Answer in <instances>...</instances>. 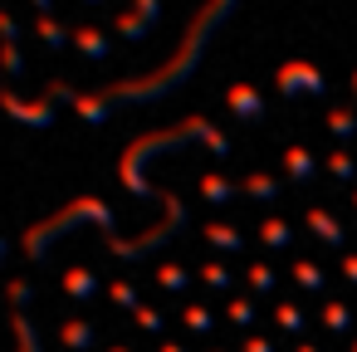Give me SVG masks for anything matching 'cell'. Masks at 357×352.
Instances as JSON below:
<instances>
[{
	"mask_svg": "<svg viewBox=\"0 0 357 352\" xmlns=\"http://www.w3.org/2000/svg\"><path fill=\"white\" fill-rule=\"evenodd\" d=\"M284 167H289L294 181H308V176H313V157H308L303 147H289V152H284Z\"/></svg>",
	"mask_w": 357,
	"mask_h": 352,
	"instance_id": "obj_10",
	"label": "cell"
},
{
	"mask_svg": "<svg viewBox=\"0 0 357 352\" xmlns=\"http://www.w3.org/2000/svg\"><path fill=\"white\" fill-rule=\"evenodd\" d=\"M259 235H264V245H269V250H284V245L294 240L284 220H264V230H259Z\"/></svg>",
	"mask_w": 357,
	"mask_h": 352,
	"instance_id": "obj_18",
	"label": "cell"
},
{
	"mask_svg": "<svg viewBox=\"0 0 357 352\" xmlns=\"http://www.w3.org/2000/svg\"><path fill=\"white\" fill-rule=\"evenodd\" d=\"M50 98H59V103H74V113L84 118V123H108V103H103V93H74L69 84H59V79H50Z\"/></svg>",
	"mask_w": 357,
	"mask_h": 352,
	"instance_id": "obj_3",
	"label": "cell"
},
{
	"mask_svg": "<svg viewBox=\"0 0 357 352\" xmlns=\"http://www.w3.org/2000/svg\"><path fill=\"white\" fill-rule=\"evenodd\" d=\"M113 352H132V347H113Z\"/></svg>",
	"mask_w": 357,
	"mask_h": 352,
	"instance_id": "obj_35",
	"label": "cell"
},
{
	"mask_svg": "<svg viewBox=\"0 0 357 352\" xmlns=\"http://www.w3.org/2000/svg\"><path fill=\"white\" fill-rule=\"evenodd\" d=\"M69 40H74V49H79L84 59H93V64H103V59L113 54V40H108L103 30H93V25H74Z\"/></svg>",
	"mask_w": 357,
	"mask_h": 352,
	"instance_id": "obj_7",
	"label": "cell"
},
{
	"mask_svg": "<svg viewBox=\"0 0 357 352\" xmlns=\"http://www.w3.org/2000/svg\"><path fill=\"white\" fill-rule=\"evenodd\" d=\"M206 235H211V245H215V250H230V254H235V250H240V245H245V240H240V230H235V225H211V230H206Z\"/></svg>",
	"mask_w": 357,
	"mask_h": 352,
	"instance_id": "obj_14",
	"label": "cell"
},
{
	"mask_svg": "<svg viewBox=\"0 0 357 352\" xmlns=\"http://www.w3.org/2000/svg\"><path fill=\"white\" fill-rule=\"evenodd\" d=\"M245 191H250V201H274V196H279V181H274V176H250Z\"/></svg>",
	"mask_w": 357,
	"mask_h": 352,
	"instance_id": "obj_16",
	"label": "cell"
},
{
	"mask_svg": "<svg viewBox=\"0 0 357 352\" xmlns=\"http://www.w3.org/2000/svg\"><path fill=\"white\" fill-rule=\"evenodd\" d=\"M132 6H137V15H142L147 25H157V20H162V0H132Z\"/></svg>",
	"mask_w": 357,
	"mask_h": 352,
	"instance_id": "obj_26",
	"label": "cell"
},
{
	"mask_svg": "<svg viewBox=\"0 0 357 352\" xmlns=\"http://www.w3.org/2000/svg\"><path fill=\"white\" fill-rule=\"evenodd\" d=\"M181 318H186V328H196V332H206V328H211V308H201V303H191Z\"/></svg>",
	"mask_w": 357,
	"mask_h": 352,
	"instance_id": "obj_22",
	"label": "cell"
},
{
	"mask_svg": "<svg viewBox=\"0 0 357 352\" xmlns=\"http://www.w3.org/2000/svg\"><path fill=\"white\" fill-rule=\"evenodd\" d=\"M0 108H6L15 123H25V128H54V103H25L20 93L0 89Z\"/></svg>",
	"mask_w": 357,
	"mask_h": 352,
	"instance_id": "obj_6",
	"label": "cell"
},
{
	"mask_svg": "<svg viewBox=\"0 0 357 352\" xmlns=\"http://www.w3.org/2000/svg\"><path fill=\"white\" fill-rule=\"evenodd\" d=\"M294 279H298V289H323V269L313 259H298L294 264Z\"/></svg>",
	"mask_w": 357,
	"mask_h": 352,
	"instance_id": "obj_17",
	"label": "cell"
},
{
	"mask_svg": "<svg viewBox=\"0 0 357 352\" xmlns=\"http://www.w3.org/2000/svg\"><path fill=\"white\" fill-rule=\"evenodd\" d=\"M225 108H230L240 123H264V113H269V103H264V93H259L255 84H230V89H225Z\"/></svg>",
	"mask_w": 357,
	"mask_h": 352,
	"instance_id": "obj_4",
	"label": "cell"
},
{
	"mask_svg": "<svg viewBox=\"0 0 357 352\" xmlns=\"http://www.w3.org/2000/svg\"><path fill=\"white\" fill-rule=\"evenodd\" d=\"M328 128H333V137H352L357 132V113L352 108H333L328 113Z\"/></svg>",
	"mask_w": 357,
	"mask_h": 352,
	"instance_id": "obj_13",
	"label": "cell"
},
{
	"mask_svg": "<svg viewBox=\"0 0 357 352\" xmlns=\"http://www.w3.org/2000/svg\"><path fill=\"white\" fill-rule=\"evenodd\" d=\"M250 352H274V342L269 337H250Z\"/></svg>",
	"mask_w": 357,
	"mask_h": 352,
	"instance_id": "obj_30",
	"label": "cell"
},
{
	"mask_svg": "<svg viewBox=\"0 0 357 352\" xmlns=\"http://www.w3.org/2000/svg\"><path fill=\"white\" fill-rule=\"evenodd\" d=\"M323 323H328V328H333V332H342V328H347V323H352V313H347V308H342V303H328V313H323Z\"/></svg>",
	"mask_w": 357,
	"mask_h": 352,
	"instance_id": "obj_23",
	"label": "cell"
},
{
	"mask_svg": "<svg viewBox=\"0 0 357 352\" xmlns=\"http://www.w3.org/2000/svg\"><path fill=\"white\" fill-rule=\"evenodd\" d=\"M30 6H35L40 15H50V10H54V0H30Z\"/></svg>",
	"mask_w": 357,
	"mask_h": 352,
	"instance_id": "obj_32",
	"label": "cell"
},
{
	"mask_svg": "<svg viewBox=\"0 0 357 352\" xmlns=\"http://www.w3.org/2000/svg\"><path fill=\"white\" fill-rule=\"evenodd\" d=\"M250 284H255L259 293H269V289H274V269H264V264H255V269H250Z\"/></svg>",
	"mask_w": 357,
	"mask_h": 352,
	"instance_id": "obj_25",
	"label": "cell"
},
{
	"mask_svg": "<svg viewBox=\"0 0 357 352\" xmlns=\"http://www.w3.org/2000/svg\"><path fill=\"white\" fill-rule=\"evenodd\" d=\"M201 279H206L211 289H230V269H225V264H206V269H201Z\"/></svg>",
	"mask_w": 357,
	"mask_h": 352,
	"instance_id": "obj_21",
	"label": "cell"
},
{
	"mask_svg": "<svg viewBox=\"0 0 357 352\" xmlns=\"http://www.w3.org/2000/svg\"><path fill=\"white\" fill-rule=\"evenodd\" d=\"M0 254H6V245H0Z\"/></svg>",
	"mask_w": 357,
	"mask_h": 352,
	"instance_id": "obj_37",
	"label": "cell"
},
{
	"mask_svg": "<svg viewBox=\"0 0 357 352\" xmlns=\"http://www.w3.org/2000/svg\"><path fill=\"white\" fill-rule=\"evenodd\" d=\"M162 352H181V347H172V342H167V347H162Z\"/></svg>",
	"mask_w": 357,
	"mask_h": 352,
	"instance_id": "obj_34",
	"label": "cell"
},
{
	"mask_svg": "<svg viewBox=\"0 0 357 352\" xmlns=\"http://www.w3.org/2000/svg\"><path fill=\"white\" fill-rule=\"evenodd\" d=\"M279 323H284L289 332H298V328H303V313H298L294 303H284V308H279Z\"/></svg>",
	"mask_w": 357,
	"mask_h": 352,
	"instance_id": "obj_27",
	"label": "cell"
},
{
	"mask_svg": "<svg viewBox=\"0 0 357 352\" xmlns=\"http://www.w3.org/2000/svg\"><path fill=\"white\" fill-rule=\"evenodd\" d=\"M308 225L318 230V240H323V245H342V230H337V220H333V215H323V211H308Z\"/></svg>",
	"mask_w": 357,
	"mask_h": 352,
	"instance_id": "obj_12",
	"label": "cell"
},
{
	"mask_svg": "<svg viewBox=\"0 0 357 352\" xmlns=\"http://www.w3.org/2000/svg\"><path fill=\"white\" fill-rule=\"evenodd\" d=\"M35 40H40L45 49H64V45H69V30H64L54 15H40V20H35Z\"/></svg>",
	"mask_w": 357,
	"mask_h": 352,
	"instance_id": "obj_8",
	"label": "cell"
},
{
	"mask_svg": "<svg viewBox=\"0 0 357 352\" xmlns=\"http://www.w3.org/2000/svg\"><path fill=\"white\" fill-rule=\"evenodd\" d=\"M201 191H206V201H215V206H225V201H235L240 191H235V181H225V176H206L201 181Z\"/></svg>",
	"mask_w": 357,
	"mask_h": 352,
	"instance_id": "obj_11",
	"label": "cell"
},
{
	"mask_svg": "<svg viewBox=\"0 0 357 352\" xmlns=\"http://www.w3.org/2000/svg\"><path fill=\"white\" fill-rule=\"evenodd\" d=\"M352 196H357V191H352Z\"/></svg>",
	"mask_w": 357,
	"mask_h": 352,
	"instance_id": "obj_38",
	"label": "cell"
},
{
	"mask_svg": "<svg viewBox=\"0 0 357 352\" xmlns=\"http://www.w3.org/2000/svg\"><path fill=\"white\" fill-rule=\"evenodd\" d=\"M64 342H69V347H89V342H93V328H84V323H64Z\"/></svg>",
	"mask_w": 357,
	"mask_h": 352,
	"instance_id": "obj_20",
	"label": "cell"
},
{
	"mask_svg": "<svg viewBox=\"0 0 357 352\" xmlns=\"http://www.w3.org/2000/svg\"><path fill=\"white\" fill-rule=\"evenodd\" d=\"M274 89H279L284 98H318V93H328V79H323L318 64H308V59H289V64H279Z\"/></svg>",
	"mask_w": 357,
	"mask_h": 352,
	"instance_id": "obj_2",
	"label": "cell"
},
{
	"mask_svg": "<svg viewBox=\"0 0 357 352\" xmlns=\"http://www.w3.org/2000/svg\"><path fill=\"white\" fill-rule=\"evenodd\" d=\"M157 279L167 284V289H186L191 279H186V269H176V264H167V269H157Z\"/></svg>",
	"mask_w": 357,
	"mask_h": 352,
	"instance_id": "obj_24",
	"label": "cell"
},
{
	"mask_svg": "<svg viewBox=\"0 0 357 352\" xmlns=\"http://www.w3.org/2000/svg\"><path fill=\"white\" fill-rule=\"evenodd\" d=\"M342 274H347V279L357 284V259H342Z\"/></svg>",
	"mask_w": 357,
	"mask_h": 352,
	"instance_id": "obj_31",
	"label": "cell"
},
{
	"mask_svg": "<svg viewBox=\"0 0 357 352\" xmlns=\"http://www.w3.org/2000/svg\"><path fill=\"white\" fill-rule=\"evenodd\" d=\"M137 323H142L147 332H157V328H162V313H157V308H142V313H137Z\"/></svg>",
	"mask_w": 357,
	"mask_h": 352,
	"instance_id": "obj_28",
	"label": "cell"
},
{
	"mask_svg": "<svg viewBox=\"0 0 357 352\" xmlns=\"http://www.w3.org/2000/svg\"><path fill=\"white\" fill-rule=\"evenodd\" d=\"M230 10H235V0H206V6L191 15V25H186V35H181V45H176V54H172L162 69H152V74L103 84V89H98L103 103H108V108H113V103H157V98H167L172 89H181V84L196 74V64H201V54H206V45H211L215 25H220Z\"/></svg>",
	"mask_w": 357,
	"mask_h": 352,
	"instance_id": "obj_1",
	"label": "cell"
},
{
	"mask_svg": "<svg viewBox=\"0 0 357 352\" xmlns=\"http://www.w3.org/2000/svg\"><path fill=\"white\" fill-rule=\"evenodd\" d=\"M328 167H333V176H342V181H352V176H357V162H352V157H347L342 147H337V152L328 157Z\"/></svg>",
	"mask_w": 357,
	"mask_h": 352,
	"instance_id": "obj_19",
	"label": "cell"
},
{
	"mask_svg": "<svg viewBox=\"0 0 357 352\" xmlns=\"http://www.w3.org/2000/svg\"><path fill=\"white\" fill-rule=\"evenodd\" d=\"M79 6H103V0H79Z\"/></svg>",
	"mask_w": 357,
	"mask_h": 352,
	"instance_id": "obj_33",
	"label": "cell"
},
{
	"mask_svg": "<svg viewBox=\"0 0 357 352\" xmlns=\"http://www.w3.org/2000/svg\"><path fill=\"white\" fill-rule=\"evenodd\" d=\"M0 69H6V79H20L25 74V59H20V20L10 10H0Z\"/></svg>",
	"mask_w": 357,
	"mask_h": 352,
	"instance_id": "obj_5",
	"label": "cell"
},
{
	"mask_svg": "<svg viewBox=\"0 0 357 352\" xmlns=\"http://www.w3.org/2000/svg\"><path fill=\"white\" fill-rule=\"evenodd\" d=\"M352 93H357V74H352Z\"/></svg>",
	"mask_w": 357,
	"mask_h": 352,
	"instance_id": "obj_36",
	"label": "cell"
},
{
	"mask_svg": "<svg viewBox=\"0 0 357 352\" xmlns=\"http://www.w3.org/2000/svg\"><path fill=\"white\" fill-rule=\"evenodd\" d=\"M64 289H69L74 298H89L98 284H93V274H89V269H69V274H64Z\"/></svg>",
	"mask_w": 357,
	"mask_h": 352,
	"instance_id": "obj_15",
	"label": "cell"
},
{
	"mask_svg": "<svg viewBox=\"0 0 357 352\" xmlns=\"http://www.w3.org/2000/svg\"><path fill=\"white\" fill-rule=\"evenodd\" d=\"M230 318H235V323H250V318H255V308L240 298V303H230Z\"/></svg>",
	"mask_w": 357,
	"mask_h": 352,
	"instance_id": "obj_29",
	"label": "cell"
},
{
	"mask_svg": "<svg viewBox=\"0 0 357 352\" xmlns=\"http://www.w3.org/2000/svg\"><path fill=\"white\" fill-rule=\"evenodd\" d=\"M113 30H118L123 40H132V45H142V40L152 35V25H147V20H142L137 10H132V15H118V20H113Z\"/></svg>",
	"mask_w": 357,
	"mask_h": 352,
	"instance_id": "obj_9",
	"label": "cell"
}]
</instances>
